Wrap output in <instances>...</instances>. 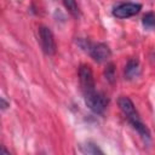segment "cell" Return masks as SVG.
<instances>
[{"label": "cell", "mask_w": 155, "mask_h": 155, "mask_svg": "<svg viewBox=\"0 0 155 155\" xmlns=\"http://www.w3.org/2000/svg\"><path fill=\"white\" fill-rule=\"evenodd\" d=\"M104 76H105V79H107L109 82H111V84L115 81L116 71H115V65H114V63H109V64H107L105 70H104Z\"/></svg>", "instance_id": "cell-11"}, {"label": "cell", "mask_w": 155, "mask_h": 155, "mask_svg": "<svg viewBox=\"0 0 155 155\" xmlns=\"http://www.w3.org/2000/svg\"><path fill=\"white\" fill-rule=\"evenodd\" d=\"M64 6L67 7V10L74 16V17H79L80 11H79V6L76 4V0H63Z\"/></svg>", "instance_id": "cell-10"}, {"label": "cell", "mask_w": 155, "mask_h": 155, "mask_svg": "<svg viewBox=\"0 0 155 155\" xmlns=\"http://www.w3.org/2000/svg\"><path fill=\"white\" fill-rule=\"evenodd\" d=\"M143 25L145 28H154L155 27V15L153 12H148L143 16Z\"/></svg>", "instance_id": "cell-12"}, {"label": "cell", "mask_w": 155, "mask_h": 155, "mask_svg": "<svg viewBox=\"0 0 155 155\" xmlns=\"http://www.w3.org/2000/svg\"><path fill=\"white\" fill-rule=\"evenodd\" d=\"M130 124H131V126L139 133V136H140L143 139H147V140L150 139V131H149V128L142 122L140 119H139V120H136V121H132V122H130Z\"/></svg>", "instance_id": "cell-8"}, {"label": "cell", "mask_w": 155, "mask_h": 155, "mask_svg": "<svg viewBox=\"0 0 155 155\" xmlns=\"http://www.w3.org/2000/svg\"><path fill=\"white\" fill-rule=\"evenodd\" d=\"M84 96H85V104L90 110H92L94 114L104 113V110L107 109L108 103H109V99L107 98L105 94L93 91V92L84 94Z\"/></svg>", "instance_id": "cell-1"}, {"label": "cell", "mask_w": 155, "mask_h": 155, "mask_svg": "<svg viewBox=\"0 0 155 155\" xmlns=\"http://www.w3.org/2000/svg\"><path fill=\"white\" fill-rule=\"evenodd\" d=\"M139 74V62L136 58L128 59L126 67H125V78L127 80H132L137 78Z\"/></svg>", "instance_id": "cell-7"}, {"label": "cell", "mask_w": 155, "mask_h": 155, "mask_svg": "<svg viewBox=\"0 0 155 155\" xmlns=\"http://www.w3.org/2000/svg\"><path fill=\"white\" fill-rule=\"evenodd\" d=\"M88 52H90L91 57L93 58V61H96L97 63L105 62L110 57V54H111L110 48L108 47V45L102 44V42H99V44H92L91 47H90V50H88Z\"/></svg>", "instance_id": "cell-6"}, {"label": "cell", "mask_w": 155, "mask_h": 155, "mask_svg": "<svg viewBox=\"0 0 155 155\" xmlns=\"http://www.w3.org/2000/svg\"><path fill=\"white\" fill-rule=\"evenodd\" d=\"M79 81H80V86H81L84 94L96 91L94 78H93V73H92V69L90 65L82 64L79 68Z\"/></svg>", "instance_id": "cell-2"}, {"label": "cell", "mask_w": 155, "mask_h": 155, "mask_svg": "<svg viewBox=\"0 0 155 155\" xmlns=\"http://www.w3.org/2000/svg\"><path fill=\"white\" fill-rule=\"evenodd\" d=\"M80 150H81L84 154H91V155H97V154L102 155V154H103V151H102L96 144H93V143H91V142H87L86 144L80 145Z\"/></svg>", "instance_id": "cell-9"}, {"label": "cell", "mask_w": 155, "mask_h": 155, "mask_svg": "<svg viewBox=\"0 0 155 155\" xmlns=\"http://www.w3.org/2000/svg\"><path fill=\"white\" fill-rule=\"evenodd\" d=\"M0 103H1V109H2V110H5V109L8 107V103L5 101V98H4V97H1V98H0Z\"/></svg>", "instance_id": "cell-13"}, {"label": "cell", "mask_w": 155, "mask_h": 155, "mask_svg": "<svg viewBox=\"0 0 155 155\" xmlns=\"http://www.w3.org/2000/svg\"><path fill=\"white\" fill-rule=\"evenodd\" d=\"M117 104H119L120 110H121L122 114L125 115V117L128 120V122L139 120V115H138V113H137V110H136V107H134L133 102H132L128 97L121 96V97L117 99Z\"/></svg>", "instance_id": "cell-5"}, {"label": "cell", "mask_w": 155, "mask_h": 155, "mask_svg": "<svg viewBox=\"0 0 155 155\" xmlns=\"http://www.w3.org/2000/svg\"><path fill=\"white\" fill-rule=\"evenodd\" d=\"M39 38L40 44L42 47V51L46 54H54L56 53V42L52 31L47 27H40L39 28Z\"/></svg>", "instance_id": "cell-3"}, {"label": "cell", "mask_w": 155, "mask_h": 155, "mask_svg": "<svg viewBox=\"0 0 155 155\" xmlns=\"http://www.w3.org/2000/svg\"><path fill=\"white\" fill-rule=\"evenodd\" d=\"M142 10V5L140 4H136V2H122L119 4L114 7L113 10V15L117 18H128L132 17L134 15H137L139 11Z\"/></svg>", "instance_id": "cell-4"}]
</instances>
